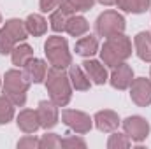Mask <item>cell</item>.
<instances>
[{"label": "cell", "mask_w": 151, "mask_h": 149, "mask_svg": "<svg viewBox=\"0 0 151 149\" xmlns=\"http://www.w3.org/2000/svg\"><path fill=\"white\" fill-rule=\"evenodd\" d=\"M46 90L49 93V100L55 102L58 107H65L72 97L70 79L63 69L51 67L46 74Z\"/></svg>", "instance_id": "cell-1"}, {"label": "cell", "mask_w": 151, "mask_h": 149, "mask_svg": "<svg viewBox=\"0 0 151 149\" xmlns=\"http://www.w3.org/2000/svg\"><path fill=\"white\" fill-rule=\"evenodd\" d=\"M130 54H132V42L123 34L107 37L100 49V58H102L104 65H107V67H116V65L123 63Z\"/></svg>", "instance_id": "cell-2"}, {"label": "cell", "mask_w": 151, "mask_h": 149, "mask_svg": "<svg viewBox=\"0 0 151 149\" xmlns=\"http://www.w3.org/2000/svg\"><path fill=\"white\" fill-rule=\"evenodd\" d=\"M28 88H30V81L25 75V72H21L18 69H12V70L5 72V77H4V95L14 105H19V107L25 105Z\"/></svg>", "instance_id": "cell-3"}, {"label": "cell", "mask_w": 151, "mask_h": 149, "mask_svg": "<svg viewBox=\"0 0 151 149\" xmlns=\"http://www.w3.org/2000/svg\"><path fill=\"white\" fill-rule=\"evenodd\" d=\"M44 53L47 56V62L51 63V67L56 69H65L69 65H72V56L69 51V44L63 37H49L44 44Z\"/></svg>", "instance_id": "cell-4"}, {"label": "cell", "mask_w": 151, "mask_h": 149, "mask_svg": "<svg viewBox=\"0 0 151 149\" xmlns=\"http://www.w3.org/2000/svg\"><path fill=\"white\" fill-rule=\"evenodd\" d=\"M95 30L100 37H113L118 34H123L125 30V18L116 11H106L97 18Z\"/></svg>", "instance_id": "cell-5"}, {"label": "cell", "mask_w": 151, "mask_h": 149, "mask_svg": "<svg viewBox=\"0 0 151 149\" xmlns=\"http://www.w3.org/2000/svg\"><path fill=\"white\" fill-rule=\"evenodd\" d=\"M62 119L70 130H74L76 133H88L91 130V117L83 111L65 109L62 112Z\"/></svg>", "instance_id": "cell-6"}, {"label": "cell", "mask_w": 151, "mask_h": 149, "mask_svg": "<svg viewBox=\"0 0 151 149\" xmlns=\"http://www.w3.org/2000/svg\"><path fill=\"white\" fill-rule=\"evenodd\" d=\"M123 130L134 142H142L150 135V123L141 116H130L123 121Z\"/></svg>", "instance_id": "cell-7"}, {"label": "cell", "mask_w": 151, "mask_h": 149, "mask_svg": "<svg viewBox=\"0 0 151 149\" xmlns=\"http://www.w3.org/2000/svg\"><path fill=\"white\" fill-rule=\"evenodd\" d=\"M130 98L139 107H148L151 104V79H134L130 84Z\"/></svg>", "instance_id": "cell-8"}, {"label": "cell", "mask_w": 151, "mask_h": 149, "mask_svg": "<svg viewBox=\"0 0 151 149\" xmlns=\"http://www.w3.org/2000/svg\"><path fill=\"white\" fill-rule=\"evenodd\" d=\"M39 123L42 128H53L58 123V105L51 100H40L37 107Z\"/></svg>", "instance_id": "cell-9"}, {"label": "cell", "mask_w": 151, "mask_h": 149, "mask_svg": "<svg viewBox=\"0 0 151 149\" xmlns=\"http://www.w3.org/2000/svg\"><path fill=\"white\" fill-rule=\"evenodd\" d=\"M111 84L116 90H127L130 88L132 81H134V70L130 69V65H127L125 62L113 67V74H111Z\"/></svg>", "instance_id": "cell-10"}, {"label": "cell", "mask_w": 151, "mask_h": 149, "mask_svg": "<svg viewBox=\"0 0 151 149\" xmlns=\"http://www.w3.org/2000/svg\"><path fill=\"white\" fill-rule=\"evenodd\" d=\"M93 121H95V125H97V128L100 130V132H114L118 126H119V117H118V114L114 111H109V109H106V111H99L95 114V117H93Z\"/></svg>", "instance_id": "cell-11"}, {"label": "cell", "mask_w": 151, "mask_h": 149, "mask_svg": "<svg viewBox=\"0 0 151 149\" xmlns=\"http://www.w3.org/2000/svg\"><path fill=\"white\" fill-rule=\"evenodd\" d=\"M23 72L30 82H42L47 74V65L39 58H30L27 62V65L23 67Z\"/></svg>", "instance_id": "cell-12"}, {"label": "cell", "mask_w": 151, "mask_h": 149, "mask_svg": "<svg viewBox=\"0 0 151 149\" xmlns=\"http://www.w3.org/2000/svg\"><path fill=\"white\" fill-rule=\"evenodd\" d=\"M16 123H18V128L23 133H34L37 128H40L37 111H32V109H25V111L19 112Z\"/></svg>", "instance_id": "cell-13"}, {"label": "cell", "mask_w": 151, "mask_h": 149, "mask_svg": "<svg viewBox=\"0 0 151 149\" xmlns=\"http://www.w3.org/2000/svg\"><path fill=\"white\" fill-rule=\"evenodd\" d=\"M83 67H84L86 75L95 84H106L107 82V70H106V67L100 62H97V60H86L83 63Z\"/></svg>", "instance_id": "cell-14"}, {"label": "cell", "mask_w": 151, "mask_h": 149, "mask_svg": "<svg viewBox=\"0 0 151 149\" xmlns=\"http://www.w3.org/2000/svg\"><path fill=\"white\" fill-rule=\"evenodd\" d=\"M95 0H60L58 9H62L67 16H74L76 12L90 11L93 7Z\"/></svg>", "instance_id": "cell-15"}, {"label": "cell", "mask_w": 151, "mask_h": 149, "mask_svg": "<svg viewBox=\"0 0 151 149\" xmlns=\"http://www.w3.org/2000/svg\"><path fill=\"white\" fill-rule=\"evenodd\" d=\"M135 51H137V56L144 62H151V34L150 32H141L137 34L135 39Z\"/></svg>", "instance_id": "cell-16"}, {"label": "cell", "mask_w": 151, "mask_h": 149, "mask_svg": "<svg viewBox=\"0 0 151 149\" xmlns=\"http://www.w3.org/2000/svg\"><path fill=\"white\" fill-rule=\"evenodd\" d=\"M99 51V40L93 35H86V37H81L76 42V53L79 56H93L95 53Z\"/></svg>", "instance_id": "cell-17"}, {"label": "cell", "mask_w": 151, "mask_h": 149, "mask_svg": "<svg viewBox=\"0 0 151 149\" xmlns=\"http://www.w3.org/2000/svg\"><path fill=\"white\" fill-rule=\"evenodd\" d=\"M88 28H90V25H88V21L83 18V16H70L69 19H67V27H65V32L69 34V35H72V37H81V35H84L86 32H88Z\"/></svg>", "instance_id": "cell-18"}, {"label": "cell", "mask_w": 151, "mask_h": 149, "mask_svg": "<svg viewBox=\"0 0 151 149\" xmlns=\"http://www.w3.org/2000/svg\"><path fill=\"white\" fill-rule=\"evenodd\" d=\"M69 79H70V84L74 86L76 90H79V91H86V90H90V77L83 72L81 67H77V65H70Z\"/></svg>", "instance_id": "cell-19"}, {"label": "cell", "mask_w": 151, "mask_h": 149, "mask_svg": "<svg viewBox=\"0 0 151 149\" xmlns=\"http://www.w3.org/2000/svg\"><path fill=\"white\" fill-rule=\"evenodd\" d=\"M25 25H27L28 34L34 35V37L44 35L46 30H47V21H46L40 14H30V16L27 18V21H25Z\"/></svg>", "instance_id": "cell-20"}, {"label": "cell", "mask_w": 151, "mask_h": 149, "mask_svg": "<svg viewBox=\"0 0 151 149\" xmlns=\"http://www.w3.org/2000/svg\"><path fill=\"white\" fill-rule=\"evenodd\" d=\"M11 56H12V63H14L16 67H25L27 62H28L30 58H34V49H32L28 44H19V46H16V47L12 49Z\"/></svg>", "instance_id": "cell-21"}, {"label": "cell", "mask_w": 151, "mask_h": 149, "mask_svg": "<svg viewBox=\"0 0 151 149\" xmlns=\"http://www.w3.org/2000/svg\"><path fill=\"white\" fill-rule=\"evenodd\" d=\"M116 5L127 12H134V14H141L144 11H148L151 5V0H116Z\"/></svg>", "instance_id": "cell-22"}, {"label": "cell", "mask_w": 151, "mask_h": 149, "mask_svg": "<svg viewBox=\"0 0 151 149\" xmlns=\"http://www.w3.org/2000/svg\"><path fill=\"white\" fill-rule=\"evenodd\" d=\"M4 28L16 39V42L25 40L27 35H28L27 25H25V21H21V19H9V21H5V27H4Z\"/></svg>", "instance_id": "cell-23"}, {"label": "cell", "mask_w": 151, "mask_h": 149, "mask_svg": "<svg viewBox=\"0 0 151 149\" xmlns=\"http://www.w3.org/2000/svg\"><path fill=\"white\" fill-rule=\"evenodd\" d=\"M14 117V104L4 95L0 97V125H7Z\"/></svg>", "instance_id": "cell-24"}, {"label": "cell", "mask_w": 151, "mask_h": 149, "mask_svg": "<svg viewBox=\"0 0 151 149\" xmlns=\"http://www.w3.org/2000/svg\"><path fill=\"white\" fill-rule=\"evenodd\" d=\"M69 18H70V16H67L62 9L53 11V12H51V18H49L51 28H53L55 32H63L65 27H67V19H69Z\"/></svg>", "instance_id": "cell-25"}, {"label": "cell", "mask_w": 151, "mask_h": 149, "mask_svg": "<svg viewBox=\"0 0 151 149\" xmlns=\"http://www.w3.org/2000/svg\"><path fill=\"white\" fill-rule=\"evenodd\" d=\"M16 47V39L12 37L5 28L0 30V54H9Z\"/></svg>", "instance_id": "cell-26"}, {"label": "cell", "mask_w": 151, "mask_h": 149, "mask_svg": "<svg viewBox=\"0 0 151 149\" xmlns=\"http://www.w3.org/2000/svg\"><path fill=\"white\" fill-rule=\"evenodd\" d=\"M130 144H132V140H130V137L125 133H113L111 137H109V140H107V148L109 149H125V148H130Z\"/></svg>", "instance_id": "cell-27"}, {"label": "cell", "mask_w": 151, "mask_h": 149, "mask_svg": "<svg viewBox=\"0 0 151 149\" xmlns=\"http://www.w3.org/2000/svg\"><path fill=\"white\" fill-rule=\"evenodd\" d=\"M39 148L42 149H53V148H62V139L56 133H46L39 140Z\"/></svg>", "instance_id": "cell-28"}, {"label": "cell", "mask_w": 151, "mask_h": 149, "mask_svg": "<svg viewBox=\"0 0 151 149\" xmlns=\"http://www.w3.org/2000/svg\"><path fill=\"white\" fill-rule=\"evenodd\" d=\"M62 146H63V148H67V149H76V148L84 149V148H86V142H84L81 137L69 135V137H65V139L62 140Z\"/></svg>", "instance_id": "cell-29"}, {"label": "cell", "mask_w": 151, "mask_h": 149, "mask_svg": "<svg viewBox=\"0 0 151 149\" xmlns=\"http://www.w3.org/2000/svg\"><path fill=\"white\" fill-rule=\"evenodd\" d=\"M18 148L19 149H34V148H39V140L34 137V135H27V137H23L19 142H18Z\"/></svg>", "instance_id": "cell-30"}, {"label": "cell", "mask_w": 151, "mask_h": 149, "mask_svg": "<svg viewBox=\"0 0 151 149\" xmlns=\"http://www.w3.org/2000/svg\"><path fill=\"white\" fill-rule=\"evenodd\" d=\"M58 4H60V0H40V11L42 12H53Z\"/></svg>", "instance_id": "cell-31"}, {"label": "cell", "mask_w": 151, "mask_h": 149, "mask_svg": "<svg viewBox=\"0 0 151 149\" xmlns=\"http://www.w3.org/2000/svg\"><path fill=\"white\" fill-rule=\"evenodd\" d=\"M97 2H100L102 5H114L116 4V0H97Z\"/></svg>", "instance_id": "cell-32"}, {"label": "cell", "mask_w": 151, "mask_h": 149, "mask_svg": "<svg viewBox=\"0 0 151 149\" xmlns=\"http://www.w3.org/2000/svg\"><path fill=\"white\" fill-rule=\"evenodd\" d=\"M0 23H2V16H0Z\"/></svg>", "instance_id": "cell-33"}, {"label": "cell", "mask_w": 151, "mask_h": 149, "mask_svg": "<svg viewBox=\"0 0 151 149\" xmlns=\"http://www.w3.org/2000/svg\"><path fill=\"white\" fill-rule=\"evenodd\" d=\"M150 77H151V70H150Z\"/></svg>", "instance_id": "cell-34"}]
</instances>
